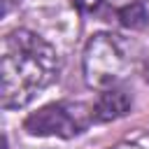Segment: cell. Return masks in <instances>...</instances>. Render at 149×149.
<instances>
[{
	"instance_id": "obj_4",
	"label": "cell",
	"mask_w": 149,
	"mask_h": 149,
	"mask_svg": "<svg viewBox=\"0 0 149 149\" xmlns=\"http://www.w3.org/2000/svg\"><path fill=\"white\" fill-rule=\"evenodd\" d=\"M128 112H130V95H128V91H123L119 86L105 88L93 107L95 121H114L119 116H126Z\"/></svg>"
},
{
	"instance_id": "obj_3",
	"label": "cell",
	"mask_w": 149,
	"mask_h": 149,
	"mask_svg": "<svg viewBox=\"0 0 149 149\" xmlns=\"http://www.w3.org/2000/svg\"><path fill=\"white\" fill-rule=\"evenodd\" d=\"M93 107L84 102H51L26 116L23 128L40 137H63L70 140L84 133L93 121Z\"/></svg>"
},
{
	"instance_id": "obj_7",
	"label": "cell",
	"mask_w": 149,
	"mask_h": 149,
	"mask_svg": "<svg viewBox=\"0 0 149 149\" xmlns=\"http://www.w3.org/2000/svg\"><path fill=\"white\" fill-rule=\"evenodd\" d=\"M147 81H149V68H147Z\"/></svg>"
},
{
	"instance_id": "obj_2",
	"label": "cell",
	"mask_w": 149,
	"mask_h": 149,
	"mask_svg": "<svg viewBox=\"0 0 149 149\" xmlns=\"http://www.w3.org/2000/svg\"><path fill=\"white\" fill-rule=\"evenodd\" d=\"M84 81L91 88H112L126 72L128 56L119 35L98 33L86 42L84 49Z\"/></svg>"
},
{
	"instance_id": "obj_5",
	"label": "cell",
	"mask_w": 149,
	"mask_h": 149,
	"mask_svg": "<svg viewBox=\"0 0 149 149\" xmlns=\"http://www.w3.org/2000/svg\"><path fill=\"white\" fill-rule=\"evenodd\" d=\"M119 21H121V26H126L130 30H140V28L147 26L149 14H147V9L140 2H130V5L119 9Z\"/></svg>"
},
{
	"instance_id": "obj_6",
	"label": "cell",
	"mask_w": 149,
	"mask_h": 149,
	"mask_svg": "<svg viewBox=\"0 0 149 149\" xmlns=\"http://www.w3.org/2000/svg\"><path fill=\"white\" fill-rule=\"evenodd\" d=\"M100 5H102V0H74V7L81 14H93V12H98Z\"/></svg>"
},
{
	"instance_id": "obj_1",
	"label": "cell",
	"mask_w": 149,
	"mask_h": 149,
	"mask_svg": "<svg viewBox=\"0 0 149 149\" xmlns=\"http://www.w3.org/2000/svg\"><path fill=\"white\" fill-rule=\"evenodd\" d=\"M56 49L33 30L16 28L2 37L0 47V102L5 109L26 107L58 74Z\"/></svg>"
}]
</instances>
